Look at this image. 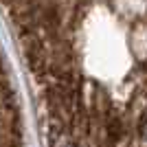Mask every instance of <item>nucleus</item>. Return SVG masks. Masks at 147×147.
<instances>
[{"label": "nucleus", "instance_id": "obj_1", "mask_svg": "<svg viewBox=\"0 0 147 147\" xmlns=\"http://www.w3.org/2000/svg\"><path fill=\"white\" fill-rule=\"evenodd\" d=\"M24 55L46 147H147V0H0Z\"/></svg>", "mask_w": 147, "mask_h": 147}, {"label": "nucleus", "instance_id": "obj_2", "mask_svg": "<svg viewBox=\"0 0 147 147\" xmlns=\"http://www.w3.org/2000/svg\"><path fill=\"white\" fill-rule=\"evenodd\" d=\"M0 147H22V112L0 59Z\"/></svg>", "mask_w": 147, "mask_h": 147}]
</instances>
